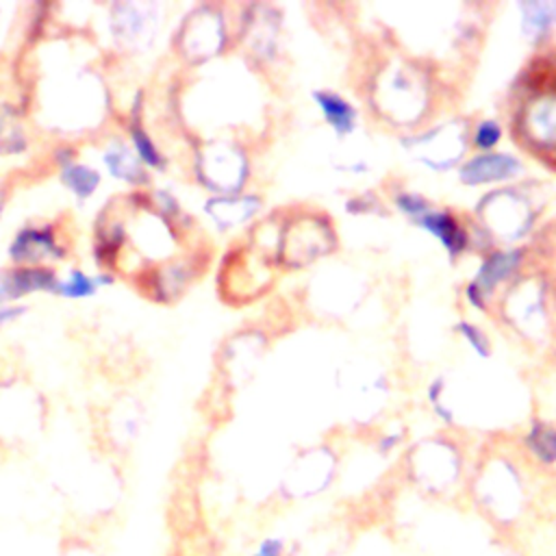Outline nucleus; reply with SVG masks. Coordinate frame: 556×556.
Listing matches in <instances>:
<instances>
[{
  "label": "nucleus",
  "instance_id": "1a4fd4ad",
  "mask_svg": "<svg viewBox=\"0 0 556 556\" xmlns=\"http://www.w3.org/2000/svg\"><path fill=\"white\" fill-rule=\"evenodd\" d=\"M30 150V135L15 104H0V159H15Z\"/></svg>",
  "mask_w": 556,
  "mask_h": 556
},
{
  "label": "nucleus",
  "instance_id": "9d476101",
  "mask_svg": "<svg viewBox=\"0 0 556 556\" xmlns=\"http://www.w3.org/2000/svg\"><path fill=\"white\" fill-rule=\"evenodd\" d=\"M517 265H519V252H495V254H491L482 263L480 271L476 274V282L469 287L471 302L476 306L484 308L482 293L491 291L497 282H502L506 276H510Z\"/></svg>",
  "mask_w": 556,
  "mask_h": 556
},
{
  "label": "nucleus",
  "instance_id": "f03ea898",
  "mask_svg": "<svg viewBox=\"0 0 556 556\" xmlns=\"http://www.w3.org/2000/svg\"><path fill=\"white\" fill-rule=\"evenodd\" d=\"M70 256V243L56 222H26L7 243L9 265H52Z\"/></svg>",
  "mask_w": 556,
  "mask_h": 556
},
{
  "label": "nucleus",
  "instance_id": "6e6552de",
  "mask_svg": "<svg viewBox=\"0 0 556 556\" xmlns=\"http://www.w3.org/2000/svg\"><path fill=\"white\" fill-rule=\"evenodd\" d=\"M115 274L111 271H87L83 267H70L67 274L59 276L54 298L70 302H85L98 295L100 289L111 287L115 282Z\"/></svg>",
  "mask_w": 556,
  "mask_h": 556
},
{
  "label": "nucleus",
  "instance_id": "2eb2a0df",
  "mask_svg": "<svg viewBox=\"0 0 556 556\" xmlns=\"http://www.w3.org/2000/svg\"><path fill=\"white\" fill-rule=\"evenodd\" d=\"M245 556H289V541L280 534H267Z\"/></svg>",
  "mask_w": 556,
  "mask_h": 556
},
{
  "label": "nucleus",
  "instance_id": "f8f14e48",
  "mask_svg": "<svg viewBox=\"0 0 556 556\" xmlns=\"http://www.w3.org/2000/svg\"><path fill=\"white\" fill-rule=\"evenodd\" d=\"M519 169H521V163L508 154H480L463 167L460 178L467 185H478V182H486V180H500V178L515 176Z\"/></svg>",
  "mask_w": 556,
  "mask_h": 556
},
{
  "label": "nucleus",
  "instance_id": "dca6fc26",
  "mask_svg": "<svg viewBox=\"0 0 556 556\" xmlns=\"http://www.w3.org/2000/svg\"><path fill=\"white\" fill-rule=\"evenodd\" d=\"M502 137V128L495 119H482L476 130H473V146L480 148V150H491L493 146H497Z\"/></svg>",
  "mask_w": 556,
  "mask_h": 556
},
{
  "label": "nucleus",
  "instance_id": "0eeeda50",
  "mask_svg": "<svg viewBox=\"0 0 556 556\" xmlns=\"http://www.w3.org/2000/svg\"><path fill=\"white\" fill-rule=\"evenodd\" d=\"M124 130H126V141L130 143L139 163L150 174H165L169 167V156L163 152L161 143L143 124V91L135 93L130 109L124 117Z\"/></svg>",
  "mask_w": 556,
  "mask_h": 556
},
{
  "label": "nucleus",
  "instance_id": "20e7f679",
  "mask_svg": "<svg viewBox=\"0 0 556 556\" xmlns=\"http://www.w3.org/2000/svg\"><path fill=\"white\" fill-rule=\"evenodd\" d=\"M174 43L187 61L211 59L224 43V28L219 15H213L208 9L189 13L180 22Z\"/></svg>",
  "mask_w": 556,
  "mask_h": 556
},
{
  "label": "nucleus",
  "instance_id": "7ed1b4c3",
  "mask_svg": "<svg viewBox=\"0 0 556 556\" xmlns=\"http://www.w3.org/2000/svg\"><path fill=\"white\" fill-rule=\"evenodd\" d=\"M50 159L56 167L59 182L76 202L85 204L98 195L104 182V174L89 161H83L72 141H61Z\"/></svg>",
  "mask_w": 556,
  "mask_h": 556
},
{
  "label": "nucleus",
  "instance_id": "ddd939ff",
  "mask_svg": "<svg viewBox=\"0 0 556 556\" xmlns=\"http://www.w3.org/2000/svg\"><path fill=\"white\" fill-rule=\"evenodd\" d=\"M313 100L321 111L326 124L337 132V137H345L356 126L354 106L334 91H313Z\"/></svg>",
  "mask_w": 556,
  "mask_h": 556
},
{
  "label": "nucleus",
  "instance_id": "a211bd4d",
  "mask_svg": "<svg viewBox=\"0 0 556 556\" xmlns=\"http://www.w3.org/2000/svg\"><path fill=\"white\" fill-rule=\"evenodd\" d=\"M460 332L471 341V345H473V350H476V352H480V354H486V352H489V350H486V348H489L486 339H484V337H482L473 326L463 324V326H460Z\"/></svg>",
  "mask_w": 556,
  "mask_h": 556
},
{
  "label": "nucleus",
  "instance_id": "aec40b11",
  "mask_svg": "<svg viewBox=\"0 0 556 556\" xmlns=\"http://www.w3.org/2000/svg\"><path fill=\"white\" fill-rule=\"evenodd\" d=\"M0 24H2V7H0Z\"/></svg>",
  "mask_w": 556,
  "mask_h": 556
},
{
  "label": "nucleus",
  "instance_id": "423d86ee",
  "mask_svg": "<svg viewBox=\"0 0 556 556\" xmlns=\"http://www.w3.org/2000/svg\"><path fill=\"white\" fill-rule=\"evenodd\" d=\"M100 165L104 176L126 185L130 191H146L152 182V174L139 163L130 143L122 135H111L102 141Z\"/></svg>",
  "mask_w": 556,
  "mask_h": 556
},
{
  "label": "nucleus",
  "instance_id": "9b49d317",
  "mask_svg": "<svg viewBox=\"0 0 556 556\" xmlns=\"http://www.w3.org/2000/svg\"><path fill=\"white\" fill-rule=\"evenodd\" d=\"M415 224L424 230H428L432 237L441 241V245L447 250V254L454 258L458 252H463L467 237L460 224L454 219L452 213L447 211H432L428 208L421 217L415 219Z\"/></svg>",
  "mask_w": 556,
  "mask_h": 556
},
{
  "label": "nucleus",
  "instance_id": "f3484780",
  "mask_svg": "<svg viewBox=\"0 0 556 556\" xmlns=\"http://www.w3.org/2000/svg\"><path fill=\"white\" fill-rule=\"evenodd\" d=\"M26 313H28V304H2L0 306V332L9 324L22 319Z\"/></svg>",
  "mask_w": 556,
  "mask_h": 556
},
{
  "label": "nucleus",
  "instance_id": "4468645a",
  "mask_svg": "<svg viewBox=\"0 0 556 556\" xmlns=\"http://www.w3.org/2000/svg\"><path fill=\"white\" fill-rule=\"evenodd\" d=\"M526 445L539 463L543 465L556 463V428L554 426L536 421L526 434Z\"/></svg>",
  "mask_w": 556,
  "mask_h": 556
},
{
  "label": "nucleus",
  "instance_id": "39448f33",
  "mask_svg": "<svg viewBox=\"0 0 556 556\" xmlns=\"http://www.w3.org/2000/svg\"><path fill=\"white\" fill-rule=\"evenodd\" d=\"M59 271L52 265H4L0 267V306L26 304L35 293L54 295Z\"/></svg>",
  "mask_w": 556,
  "mask_h": 556
},
{
  "label": "nucleus",
  "instance_id": "f257e3e1",
  "mask_svg": "<svg viewBox=\"0 0 556 556\" xmlns=\"http://www.w3.org/2000/svg\"><path fill=\"white\" fill-rule=\"evenodd\" d=\"M156 2H113L106 7V33L122 54H143L152 48L161 28Z\"/></svg>",
  "mask_w": 556,
  "mask_h": 556
},
{
  "label": "nucleus",
  "instance_id": "6ab92c4d",
  "mask_svg": "<svg viewBox=\"0 0 556 556\" xmlns=\"http://www.w3.org/2000/svg\"><path fill=\"white\" fill-rule=\"evenodd\" d=\"M4 208H7V191L0 189V219H2V215H4Z\"/></svg>",
  "mask_w": 556,
  "mask_h": 556
}]
</instances>
